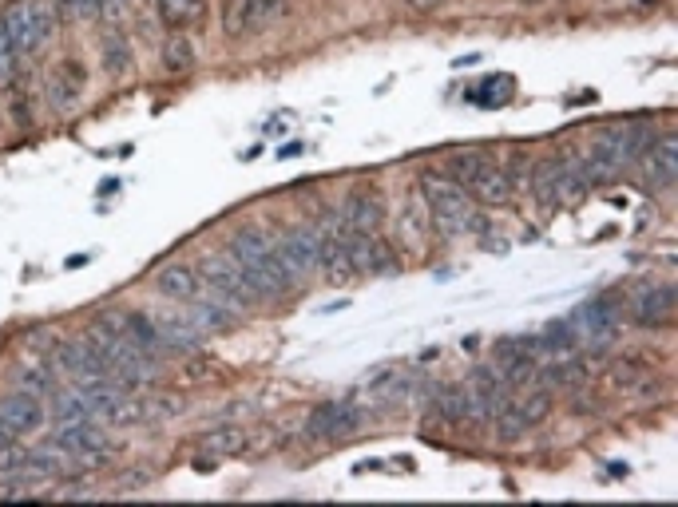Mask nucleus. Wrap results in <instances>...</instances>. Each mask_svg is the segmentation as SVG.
I'll return each instance as SVG.
<instances>
[{"label":"nucleus","mask_w":678,"mask_h":507,"mask_svg":"<svg viewBox=\"0 0 678 507\" xmlns=\"http://www.w3.org/2000/svg\"><path fill=\"white\" fill-rule=\"evenodd\" d=\"M464 195L472 199V203L480 206H508L512 203V195H516V187H512V175L508 171H500L492 159H484L464 183Z\"/></svg>","instance_id":"ddd939ff"},{"label":"nucleus","mask_w":678,"mask_h":507,"mask_svg":"<svg viewBox=\"0 0 678 507\" xmlns=\"http://www.w3.org/2000/svg\"><path fill=\"white\" fill-rule=\"evenodd\" d=\"M476 64H480V52H476V56H460V60H452V68H456V72H460V68H476Z\"/></svg>","instance_id":"58836bf2"},{"label":"nucleus","mask_w":678,"mask_h":507,"mask_svg":"<svg viewBox=\"0 0 678 507\" xmlns=\"http://www.w3.org/2000/svg\"><path fill=\"white\" fill-rule=\"evenodd\" d=\"M195 44H191V36H171L167 44H163V64H167V72L171 76H183V72H191L195 68Z\"/></svg>","instance_id":"393cba45"},{"label":"nucleus","mask_w":678,"mask_h":507,"mask_svg":"<svg viewBox=\"0 0 678 507\" xmlns=\"http://www.w3.org/2000/svg\"><path fill=\"white\" fill-rule=\"evenodd\" d=\"M52 8L40 0H12L0 12V28L16 56H36L52 36Z\"/></svg>","instance_id":"20e7f679"},{"label":"nucleus","mask_w":678,"mask_h":507,"mask_svg":"<svg viewBox=\"0 0 678 507\" xmlns=\"http://www.w3.org/2000/svg\"><path fill=\"white\" fill-rule=\"evenodd\" d=\"M341 222L349 230H381L385 222V199L373 191H353L341 206Z\"/></svg>","instance_id":"aec40b11"},{"label":"nucleus","mask_w":678,"mask_h":507,"mask_svg":"<svg viewBox=\"0 0 678 507\" xmlns=\"http://www.w3.org/2000/svg\"><path fill=\"white\" fill-rule=\"evenodd\" d=\"M246 444H250V436H246L242 428H234V424H226V428H215V432L199 436V448H203L207 456H238Z\"/></svg>","instance_id":"5701e85b"},{"label":"nucleus","mask_w":678,"mask_h":507,"mask_svg":"<svg viewBox=\"0 0 678 507\" xmlns=\"http://www.w3.org/2000/svg\"><path fill=\"white\" fill-rule=\"evenodd\" d=\"M0 420L16 432V436H28V432H40L48 424V412L40 397H28V393H12L8 401H0Z\"/></svg>","instance_id":"f3484780"},{"label":"nucleus","mask_w":678,"mask_h":507,"mask_svg":"<svg viewBox=\"0 0 678 507\" xmlns=\"http://www.w3.org/2000/svg\"><path fill=\"white\" fill-rule=\"evenodd\" d=\"M16 440H20V436H16V432H12V428L0 420V448H8V444H16Z\"/></svg>","instance_id":"4c0bfd02"},{"label":"nucleus","mask_w":678,"mask_h":507,"mask_svg":"<svg viewBox=\"0 0 678 507\" xmlns=\"http://www.w3.org/2000/svg\"><path fill=\"white\" fill-rule=\"evenodd\" d=\"M127 64H131V48H127V36L112 32V36L104 40V68H108L112 76H119V72H123Z\"/></svg>","instance_id":"c85d7f7f"},{"label":"nucleus","mask_w":678,"mask_h":507,"mask_svg":"<svg viewBox=\"0 0 678 507\" xmlns=\"http://www.w3.org/2000/svg\"><path fill=\"white\" fill-rule=\"evenodd\" d=\"M508 100H512V80H508V76H488V80L472 92V103H480V107H504Z\"/></svg>","instance_id":"cd10ccee"},{"label":"nucleus","mask_w":678,"mask_h":507,"mask_svg":"<svg viewBox=\"0 0 678 507\" xmlns=\"http://www.w3.org/2000/svg\"><path fill=\"white\" fill-rule=\"evenodd\" d=\"M639 175H643V183L647 187H655V191H675V179H678V135L675 131H667V139H659V143H651L639 159Z\"/></svg>","instance_id":"9b49d317"},{"label":"nucleus","mask_w":678,"mask_h":507,"mask_svg":"<svg viewBox=\"0 0 678 507\" xmlns=\"http://www.w3.org/2000/svg\"><path fill=\"white\" fill-rule=\"evenodd\" d=\"M80 92H84V68H80L76 60H68L60 72H52V80H48V103H52L56 115L76 111V107H80Z\"/></svg>","instance_id":"6ab92c4d"},{"label":"nucleus","mask_w":678,"mask_h":507,"mask_svg":"<svg viewBox=\"0 0 678 507\" xmlns=\"http://www.w3.org/2000/svg\"><path fill=\"white\" fill-rule=\"evenodd\" d=\"M56 496H60V500H92L96 492H92V488H80V484H64Z\"/></svg>","instance_id":"72a5a7b5"},{"label":"nucleus","mask_w":678,"mask_h":507,"mask_svg":"<svg viewBox=\"0 0 678 507\" xmlns=\"http://www.w3.org/2000/svg\"><path fill=\"white\" fill-rule=\"evenodd\" d=\"M96 258V250H80V254H72L68 262H64V270H80V266H88Z\"/></svg>","instance_id":"c9c22d12"},{"label":"nucleus","mask_w":678,"mask_h":507,"mask_svg":"<svg viewBox=\"0 0 678 507\" xmlns=\"http://www.w3.org/2000/svg\"><path fill=\"white\" fill-rule=\"evenodd\" d=\"M52 444H56V448H64V452H72L80 468L104 464V460H112V452H115L112 440H108V432H104L96 420L56 424V432H52Z\"/></svg>","instance_id":"0eeeda50"},{"label":"nucleus","mask_w":678,"mask_h":507,"mask_svg":"<svg viewBox=\"0 0 678 507\" xmlns=\"http://www.w3.org/2000/svg\"><path fill=\"white\" fill-rule=\"evenodd\" d=\"M322 226V274L334 282V286H345L349 278H357V270H353V262H349V246H345V234H349V226L338 218H326V222H318Z\"/></svg>","instance_id":"f8f14e48"},{"label":"nucleus","mask_w":678,"mask_h":507,"mask_svg":"<svg viewBox=\"0 0 678 507\" xmlns=\"http://www.w3.org/2000/svg\"><path fill=\"white\" fill-rule=\"evenodd\" d=\"M226 254L238 262V270L246 274V282H250V290H254L258 302H274V298H282V294L294 286L290 274L282 270V262H278V254H274V238H270L266 230H254V226L238 230V234L230 238Z\"/></svg>","instance_id":"f257e3e1"},{"label":"nucleus","mask_w":678,"mask_h":507,"mask_svg":"<svg viewBox=\"0 0 678 507\" xmlns=\"http://www.w3.org/2000/svg\"><path fill=\"white\" fill-rule=\"evenodd\" d=\"M627 397H631L635 405H651V401L663 397V381H659V377H643V381L631 377V381H627Z\"/></svg>","instance_id":"c756f323"},{"label":"nucleus","mask_w":678,"mask_h":507,"mask_svg":"<svg viewBox=\"0 0 678 507\" xmlns=\"http://www.w3.org/2000/svg\"><path fill=\"white\" fill-rule=\"evenodd\" d=\"M56 424H76V420H92V412L84 405L80 389H56L52 393V412H48Z\"/></svg>","instance_id":"b1692460"},{"label":"nucleus","mask_w":678,"mask_h":507,"mask_svg":"<svg viewBox=\"0 0 678 507\" xmlns=\"http://www.w3.org/2000/svg\"><path fill=\"white\" fill-rule=\"evenodd\" d=\"M155 290L179 305H191V302H199V298H207V282H203L199 266H183V262L163 266L159 278H155Z\"/></svg>","instance_id":"4468645a"},{"label":"nucleus","mask_w":678,"mask_h":507,"mask_svg":"<svg viewBox=\"0 0 678 507\" xmlns=\"http://www.w3.org/2000/svg\"><path fill=\"white\" fill-rule=\"evenodd\" d=\"M437 4H441V0H405V8H409V12H417V16L437 12Z\"/></svg>","instance_id":"f704fd0d"},{"label":"nucleus","mask_w":678,"mask_h":507,"mask_svg":"<svg viewBox=\"0 0 678 507\" xmlns=\"http://www.w3.org/2000/svg\"><path fill=\"white\" fill-rule=\"evenodd\" d=\"M591 191L579 155H560V159H544L532 171V195L536 203L556 210V206H575Z\"/></svg>","instance_id":"7ed1b4c3"},{"label":"nucleus","mask_w":678,"mask_h":507,"mask_svg":"<svg viewBox=\"0 0 678 507\" xmlns=\"http://www.w3.org/2000/svg\"><path fill=\"white\" fill-rule=\"evenodd\" d=\"M12 76H16V52H12V44L0 28V84H12Z\"/></svg>","instance_id":"473e14b6"},{"label":"nucleus","mask_w":678,"mask_h":507,"mask_svg":"<svg viewBox=\"0 0 678 507\" xmlns=\"http://www.w3.org/2000/svg\"><path fill=\"white\" fill-rule=\"evenodd\" d=\"M421 199L429 206V218H433V230L456 238V234H468V218H472V199L464 195V187L449 179V175H437V171H425L421 175Z\"/></svg>","instance_id":"f03ea898"},{"label":"nucleus","mask_w":678,"mask_h":507,"mask_svg":"<svg viewBox=\"0 0 678 507\" xmlns=\"http://www.w3.org/2000/svg\"><path fill=\"white\" fill-rule=\"evenodd\" d=\"M274 254L282 262V270L290 274V282L314 274L322 266V226L318 222H298L286 234L274 238Z\"/></svg>","instance_id":"423d86ee"},{"label":"nucleus","mask_w":678,"mask_h":507,"mask_svg":"<svg viewBox=\"0 0 678 507\" xmlns=\"http://www.w3.org/2000/svg\"><path fill=\"white\" fill-rule=\"evenodd\" d=\"M651 143H655V131H651L647 123H619V127H607L603 135H595L591 151L603 155V159H611L615 167L627 171Z\"/></svg>","instance_id":"6e6552de"},{"label":"nucleus","mask_w":678,"mask_h":507,"mask_svg":"<svg viewBox=\"0 0 678 507\" xmlns=\"http://www.w3.org/2000/svg\"><path fill=\"white\" fill-rule=\"evenodd\" d=\"M187 385H211L215 377H219V365L215 361H207V357H195V361H187L183 365V373H179Z\"/></svg>","instance_id":"7c9ffc66"},{"label":"nucleus","mask_w":678,"mask_h":507,"mask_svg":"<svg viewBox=\"0 0 678 507\" xmlns=\"http://www.w3.org/2000/svg\"><path fill=\"white\" fill-rule=\"evenodd\" d=\"M294 155H302V143H290V147L278 151V159H294Z\"/></svg>","instance_id":"ea45409f"},{"label":"nucleus","mask_w":678,"mask_h":507,"mask_svg":"<svg viewBox=\"0 0 678 507\" xmlns=\"http://www.w3.org/2000/svg\"><path fill=\"white\" fill-rule=\"evenodd\" d=\"M345 246L357 274H397V254L377 230H349Z\"/></svg>","instance_id":"1a4fd4ad"},{"label":"nucleus","mask_w":678,"mask_h":507,"mask_svg":"<svg viewBox=\"0 0 678 507\" xmlns=\"http://www.w3.org/2000/svg\"><path fill=\"white\" fill-rule=\"evenodd\" d=\"M512 408L520 412V420L532 428V424H540L548 412H552V397L548 393H540V385H528V393H520L516 401H512Z\"/></svg>","instance_id":"a878e982"},{"label":"nucleus","mask_w":678,"mask_h":507,"mask_svg":"<svg viewBox=\"0 0 678 507\" xmlns=\"http://www.w3.org/2000/svg\"><path fill=\"white\" fill-rule=\"evenodd\" d=\"M115 191H119V179H104V183H100V191H96V195H100V199H112Z\"/></svg>","instance_id":"e433bc0d"},{"label":"nucleus","mask_w":678,"mask_h":507,"mask_svg":"<svg viewBox=\"0 0 678 507\" xmlns=\"http://www.w3.org/2000/svg\"><path fill=\"white\" fill-rule=\"evenodd\" d=\"M429 230H433V218H429V206H425L421 191H417V195L405 199V210H401V218H397V234H401L405 250L421 258V254L429 250Z\"/></svg>","instance_id":"2eb2a0df"},{"label":"nucleus","mask_w":678,"mask_h":507,"mask_svg":"<svg viewBox=\"0 0 678 507\" xmlns=\"http://www.w3.org/2000/svg\"><path fill=\"white\" fill-rule=\"evenodd\" d=\"M167 28H191L207 16V0H155Z\"/></svg>","instance_id":"4be33fe9"},{"label":"nucleus","mask_w":678,"mask_h":507,"mask_svg":"<svg viewBox=\"0 0 678 507\" xmlns=\"http://www.w3.org/2000/svg\"><path fill=\"white\" fill-rule=\"evenodd\" d=\"M365 412L349 401H334V405H318L306 420V436L310 440H345L353 432H361Z\"/></svg>","instance_id":"9d476101"},{"label":"nucleus","mask_w":678,"mask_h":507,"mask_svg":"<svg viewBox=\"0 0 678 507\" xmlns=\"http://www.w3.org/2000/svg\"><path fill=\"white\" fill-rule=\"evenodd\" d=\"M524 4H540V0H524Z\"/></svg>","instance_id":"a19ab883"},{"label":"nucleus","mask_w":678,"mask_h":507,"mask_svg":"<svg viewBox=\"0 0 678 507\" xmlns=\"http://www.w3.org/2000/svg\"><path fill=\"white\" fill-rule=\"evenodd\" d=\"M155 321V333H159V349H167V353H195L207 337L187 321V313H179V317H151Z\"/></svg>","instance_id":"a211bd4d"},{"label":"nucleus","mask_w":678,"mask_h":507,"mask_svg":"<svg viewBox=\"0 0 678 507\" xmlns=\"http://www.w3.org/2000/svg\"><path fill=\"white\" fill-rule=\"evenodd\" d=\"M262 28V0H230L226 4V36H246Z\"/></svg>","instance_id":"412c9836"},{"label":"nucleus","mask_w":678,"mask_h":507,"mask_svg":"<svg viewBox=\"0 0 678 507\" xmlns=\"http://www.w3.org/2000/svg\"><path fill=\"white\" fill-rule=\"evenodd\" d=\"M199 274H203V282H207V298H215L219 305H226L230 313H242V309H250V305L258 302L254 298V290H250V282H246V274L238 270V262L230 258V254H207L203 262H199Z\"/></svg>","instance_id":"39448f33"},{"label":"nucleus","mask_w":678,"mask_h":507,"mask_svg":"<svg viewBox=\"0 0 678 507\" xmlns=\"http://www.w3.org/2000/svg\"><path fill=\"white\" fill-rule=\"evenodd\" d=\"M635 321L655 329V325H671L675 321V286L667 282H655V286H643L639 298H635Z\"/></svg>","instance_id":"dca6fc26"},{"label":"nucleus","mask_w":678,"mask_h":507,"mask_svg":"<svg viewBox=\"0 0 678 507\" xmlns=\"http://www.w3.org/2000/svg\"><path fill=\"white\" fill-rule=\"evenodd\" d=\"M60 12L64 20H88V16H100V0H60Z\"/></svg>","instance_id":"2f4dec72"},{"label":"nucleus","mask_w":678,"mask_h":507,"mask_svg":"<svg viewBox=\"0 0 678 507\" xmlns=\"http://www.w3.org/2000/svg\"><path fill=\"white\" fill-rule=\"evenodd\" d=\"M60 385H56V373L52 369H24L20 377H16V393H28V397H52Z\"/></svg>","instance_id":"bb28decb"}]
</instances>
